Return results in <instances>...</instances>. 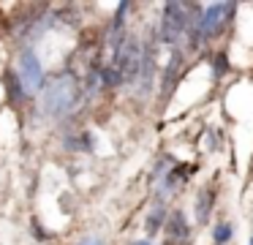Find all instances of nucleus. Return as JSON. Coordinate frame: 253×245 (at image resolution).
<instances>
[{"label": "nucleus", "mask_w": 253, "mask_h": 245, "mask_svg": "<svg viewBox=\"0 0 253 245\" xmlns=\"http://www.w3.org/2000/svg\"><path fill=\"white\" fill-rule=\"evenodd\" d=\"M133 245H153V243H150V240H136Z\"/></svg>", "instance_id": "obj_14"}, {"label": "nucleus", "mask_w": 253, "mask_h": 245, "mask_svg": "<svg viewBox=\"0 0 253 245\" xmlns=\"http://www.w3.org/2000/svg\"><path fill=\"white\" fill-rule=\"evenodd\" d=\"M212 68H215V76H223L226 74V68H229V63H226V54H215V60H212Z\"/></svg>", "instance_id": "obj_12"}, {"label": "nucleus", "mask_w": 253, "mask_h": 245, "mask_svg": "<svg viewBox=\"0 0 253 245\" xmlns=\"http://www.w3.org/2000/svg\"><path fill=\"white\" fill-rule=\"evenodd\" d=\"M98 76H101V85H104V87H120L123 82H126L115 65H104V68L98 71Z\"/></svg>", "instance_id": "obj_7"}, {"label": "nucleus", "mask_w": 253, "mask_h": 245, "mask_svg": "<svg viewBox=\"0 0 253 245\" xmlns=\"http://www.w3.org/2000/svg\"><path fill=\"white\" fill-rule=\"evenodd\" d=\"M166 232H169L171 240L182 243V240L188 237V221H185V215H182V212H171L169 223H166Z\"/></svg>", "instance_id": "obj_5"}, {"label": "nucleus", "mask_w": 253, "mask_h": 245, "mask_svg": "<svg viewBox=\"0 0 253 245\" xmlns=\"http://www.w3.org/2000/svg\"><path fill=\"white\" fill-rule=\"evenodd\" d=\"M82 98L77 79L74 76H57L55 82L41 90V109H44L49 117H66L68 112H74V106Z\"/></svg>", "instance_id": "obj_1"}, {"label": "nucleus", "mask_w": 253, "mask_h": 245, "mask_svg": "<svg viewBox=\"0 0 253 245\" xmlns=\"http://www.w3.org/2000/svg\"><path fill=\"white\" fill-rule=\"evenodd\" d=\"M19 82H22V87L30 93H41L46 87L44 82V65H41L39 54L33 52V49H22V54H19Z\"/></svg>", "instance_id": "obj_4"}, {"label": "nucleus", "mask_w": 253, "mask_h": 245, "mask_svg": "<svg viewBox=\"0 0 253 245\" xmlns=\"http://www.w3.org/2000/svg\"><path fill=\"white\" fill-rule=\"evenodd\" d=\"M207 210H210V196H207V191H202V196H199V201H196V212H199V223H204L207 221Z\"/></svg>", "instance_id": "obj_11"}, {"label": "nucleus", "mask_w": 253, "mask_h": 245, "mask_svg": "<svg viewBox=\"0 0 253 245\" xmlns=\"http://www.w3.org/2000/svg\"><path fill=\"white\" fill-rule=\"evenodd\" d=\"M164 221H166V210L158 204L153 212H150V218H147V232H150V234H155V232L161 229V223H164Z\"/></svg>", "instance_id": "obj_10"}, {"label": "nucleus", "mask_w": 253, "mask_h": 245, "mask_svg": "<svg viewBox=\"0 0 253 245\" xmlns=\"http://www.w3.org/2000/svg\"><path fill=\"white\" fill-rule=\"evenodd\" d=\"M248 245H253V237H251V243H248Z\"/></svg>", "instance_id": "obj_15"}, {"label": "nucleus", "mask_w": 253, "mask_h": 245, "mask_svg": "<svg viewBox=\"0 0 253 245\" xmlns=\"http://www.w3.org/2000/svg\"><path fill=\"white\" fill-rule=\"evenodd\" d=\"M120 76L126 82L136 79L139 68H142V47H139L136 38H123V41H115V60H112Z\"/></svg>", "instance_id": "obj_2"}, {"label": "nucleus", "mask_w": 253, "mask_h": 245, "mask_svg": "<svg viewBox=\"0 0 253 245\" xmlns=\"http://www.w3.org/2000/svg\"><path fill=\"white\" fill-rule=\"evenodd\" d=\"M188 33V5L185 3H166L164 5V19H161V41L177 44Z\"/></svg>", "instance_id": "obj_3"}, {"label": "nucleus", "mask_w": 253, "mask_h": 245, "mask_svg": "<svg viewBox=\"0 0 253 245\" xmlns=\"http://www.w3.org/2000/svg\"><path fill=\"white\" fill-rule=\"evenodd\" d=\"M231 234H234V226H231L229 221H220L218 226H215V232H212L215 245H226V243H231Z\"/></svg>", "instance_id": "obj_9"}, {"label": "nucleus", "mask_w": 253, "mask_h": 245, "mask_svg": "<svg viewBox=\"0 0 253 245\" xmlns=\"http://www.w3.org/2000/svg\"><path fill=\"white\" fill-rule=\"evenodd\" d=\"M180 60H182V52L180 49H174V54H171L169 65H166V74H164V96H169V90L174 87V79H177V71H180Z\"/></svg>", "instance_id": "obj_6"}, {"label": "nucleus", "mask_w": 253, "mask_h": 245, "mask_svg": "<svg viewBox=\"0 0 253 245\" xmlns=\"http://www.w3.org/2000/svg\"><path fill=\"white\" fill-rule=\"evenodd\" d=\"M77 245H104V240H101V237H93V234H90V237H82Z\"/></svg>", "instance_id": "obj_13"}, {"label": "nucleus", "mask_w": 253, "mask_h": 245, "mask_svg": "<svg viewBox=\"0 0 253 245\" xmlns=\"http://www.w3.org/2000/svg\"><path fill=\"white\" fill-rule=\"evenodd\" d=\"M6 90H8V96H11V101H22V98L28 96V90L22 87V82H19L17 74H6Z\"/></svg>", "instance_id": "obj_8"}]
</instances>
